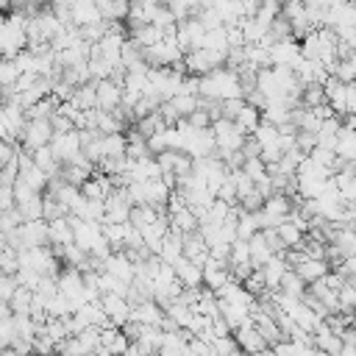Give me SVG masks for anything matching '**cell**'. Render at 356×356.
<instances>
[{
    "instance_id": "cell-1",
    "label": "cell",
    "mask_w": 356,
    "mask_h": 356,
    "mask_svg": "<svg viewBox=\"0 0 356 356\" xmlns=\"http://www.w3.org/2000/svg\"><path fill=\"white\" fill-rule=\"evenodd\" d=\"M197 97H211V100H228V97H245V89L236 78L234 70L217 67L206 75L197 78Z\"/></svg>"
},
{
    "instance_id": "cell-2",
    "label": "cell",
    "mask_w": 356,
    "mask_h": 356,
    "mask_svg": "<svg viewBox=\"0 0 356 356\" xmlns=\"http://www.w3.org/2000/svg\"><path fill=\"white\" fill-rule=\"evenodd\" d=\"M209 131H211V136H214V156H217V159H222V156H228V153H234V150L242 147L245 134L234 125V120L217 117V120H211Z\"/></svg>"
},
{
    "instance_id": "cell-3",
    "label": "cell",
    "mask_w": 356,
    "mask_h": 356,
    "mask_svg": "<svg viewBox=\"0 0 356 356\" xmlns=\"http://www.w3.org/2000/svg\"><path fill=\"white\" fill-rule=\"evenodd\" d=\"M50 139H53L50 120H25V125H22V131H19V142H17V145H22V147L31 153V150H36V147L50 145Z\"/></svg>"
},
{
    "instance_id": "cell-4",
    "label": "cell",
    "mask_w": 356,
    "mask_h": 356,
    "mask_svg": "<svg viewBox=\"0 0 356 356\" xmlns=\"http://www.w3.org/2000/svg\"><path fill=\"white\" fill-rule=\"evenodd\" d=\"M298 61H300V44H298V39L286 36V39H278V42L270 44V67H286V70H292Z\"/></svg>"
},
{
    "instance_id": "cell-5",
    "label": "cell",
    "mask_w": 356,
    "mask_h": 356,
    "mask_svg": "<svg viewBox=\"0 0 356 356\" xmlns=\"http://www.w3.org/2000/svg\"><path fill=\"white\" fill-rule=\"evenodd\" d=\"M50 150L56 156L58 164H67L72 161L75 156H81V139H78V131H67V134H53L50 139Z\"/></svg>"
},
{
    "instance_id": "cell-6",
    "label": "cell",
    "mask_w": 356,
    "mask_h": 356,
    "mask_svg": "<svg viewBox=\"0 0 356 356\" xmlns=\"http://www.w3.org/2000/svg\"><path fill=\"white\" fill-rule=\"evenodd\" d=\"M203 25L197 22V17H186V19H178L175 22V42L178 47L186 53V50H195L200 44V36H203Z\"/></svg>"
},
{
    "instance_id": "cell-7",
    "label": "cell",
    "mask_w": 356,
    "mask_h": 356,
    "mask_svg": "<svg viewBox=\"0 0 356 356\" xmlns=\"http://www.w3.org/2000/svg\"><path fill=\"white\" fill-rule=\"evenodd\" d=\"M120 100H122V89H120V83H114V81H108V78L95 81V108H100V111H111V108L120 106Z\"/></svg>"
},
{
    "instance_id": "cell-8",
    "label": "cell",
    "mask_w": 356,
    "mask_h": 356,
    "mask_svg": "<svg viewBox=\"0 0 356 356\" xmlns=\"http://www.w3.org/2000/svg\"><path fill=\"white\" fill-rule=\"evenodd\" d=\"M17 236L22 242V248H36V245H47V220H22L17 225Z\"/></svg>"
},
{
    "instance_id": "cell-9",
    "label": "cell",
    "mask_w": 356,
    "mask_h": 356,
    "mask_svg": "<svg viewBox=\"0 0 356 356\" xmlns=\"http://www.w3.org/2000/svg\"><path fill=\"white\" fill-rule=\"evenodd\" d=\"M97 303H100V309L106 312V317L111 320V325H117V328H120V325L128 320V312H131L128 298L114 295V292H106V295H100V298H97Z\"/></svg>"
},
{
    "instance_id": "cell-10",
    "label": "cell",
    "mask_w": 356,
    "mask_h": 356,
    "mask_svg": "<svg viewBox=\"0 0 356 356\" xmlns=\"http://www.w3.org/2000/svg\"><path fill=\"white\" fill-rule=\"evenodd\" d=\"M234 342H236L239 353H245V356H253V353H259V350L270 348V345L264 342V337H261V334L253 328V323L234 328Z\"/></svg>"
},
{
    "instance_id": "cell-11",
    "label": "cell",
    "mask_w": 356,
    "mask_h": 356,
    "mask_svg": "<svg viewBox=\"0 0 356 356\" xmlns=\"http://www.w3.org/2000/svg\"><path fill=\"white\" fill-rule=\"evenodd\" d=\"M181 256H184V259H189L192 264L203 267V261L209 259V248H206V242H203V236H200L197 231L184 234V242H181Z\"/></svg>"
},
{
    "instance_id": "cell-12",
    "label": "cell",
    "mask_w": 356,
    "mask_h": 356,
    "mask_svg": "<svg viewBox=\"0 0 356 356\" xmlns=\"http://www.w3.org/2000/svg\"><path fill=\"white\" fill-rule=\"evenodd\" d=\"M170 267H172V273H175V278H178V284H181V286H192V289L203 286V284H200V267H197V264H192L189 259L178 256Z\"/></svg>"
},
{
    "instance_id": "cell-13",
    "label": "cell",
    "mask_w": 356,
    "mask_h": 356,
    "mask_svg": "<svg viewBox=\"0 0 356 356\" xmlns=\"http://www.w3.org/2000/svg\"><path fill=\"white\" fill-rule=\"evenodd\" d=\"M286 270H289V267H286V261H284L281 253H273V256L259 267V273H261L267 289H278V281H281V275H284Z\"/></svg>"
},
{
    "instance_id": "cell-14",
    "label": "cell",
    "mask_w": 356,
    "mask_h": 356,
    "mask_svg": "<svg viewBox=\"0 0 356 356\" xmlns=\"http://www.w3.org/2000/svg\"><path fill=\"white\" fill-rule=\"evenodd\" d=\"M334 156L342 161H353L356 159V134L348 125H339L337 142H334Z\"/></svg>"
},
{
    "instance_id": "cell-15",
    "label": "cell",
    "mask_w": 356,
    "mask_h": 356,
    "mask_svg": "<svg viewBox=\"0 0 356 356\" xmlns=\"http://www.w3.org/2000/svg\"><path fill=\"white\" fill-rule=\"evenodd\" d=\"M270 256H273V250H270V245H267L264 234H261V231H256V234L248 239V259H250V267H253V270H259Z\"/></svg>"
},
{
    "instance_id": "cell-16",
    "label": "cell",
    "mask_w": 356,
    "mask_h": 356,
    "mask_svg": "<svg viewBox=\"0 0 356 356\" xmlns=\"http://www.w3.org/2000/svg\"><path fill=\"white\" fill-rule=\"evenodd\" d=\"M167 222H170V231H178V234H192V231H197V214H195L189 206H184V209H178V211H172V214H167Z\"/></svg>"
},
{
    "instance_id": "cell-17",
    "label": "cell",
    "mask_w": 356,
    "mask_h": 356,
    "mask_svg": "<svg viewBox=\"0 0 356 356\" xmlns=\"http://www.w3.org/2000/svg\"><path fill=\"white\" fill-rule=\"evenodd\" d=\"M31 161H33V167H39V170H42L47 178H56V175H58V170H61V164L56 161V156H53L50 145L31 150Z\"/></svg>"
},
{
    "instance_id": "cell-18",
    "label": "cell",
    "mask_w": 356,
    "mask_h": 356,
    "mask_svg": "<svg viewBox=\"0 0 356 356\" xmlns=\"http://www.w3.org/2000/svg\"><path fill=\"white\" fill-rule=\"evenodd\" d=\"M72 242V225L67 217L47 220V245H70Z\"/></svg>"
},
{
    "instance_id": "cell-19",
    "label": "cell",
    "mask_w": 356,
    "mask_h": 356,
    "mask_svg": "<svg viewBox=\"0 0 356 356\" xmlns=\"http://www.w3.org/2000/svg\"><path fill=\"white\" fill-rule=\"evenodd\" d=\"M292 270L303 278V284H312V281H317L320 275H325V273L331 270V264H328L325 259H303V261L295 264Z\"/></svg>"
},
{
    "instance_id": "cell-20",
    "label": "cell",
    "mask_w": 356,
    "mask_h": 356,
    "mask_svg": "<svg viewBox=\"0 0 356 356\" xmlns=\"http://www.w3.org/2000/svg\"><path fill=\"white\" fill-rule=\"evenodd\" d=\"M259 120H261V114H259V108H253V106H242L236 114H234V125L245 134V136H250L253 134V128L259 125Z\"/></svg>"
},
{
    "instance_id": "cell-21",
    "label": "cell",
    "mask_w": 356,
    "mask_h": 356,
    "mask_svg": "<svg viewBox=\"0 0 356 356\" xmlns=\"http://www.w3.org/2000/svg\"><path fill=\"white\" fill-rule=\"evenodd\" d=\"M70 103H75L81 111H89V108H95V81H86V83L75 86V89H72V97H70Z\"/></svg>"
},
{
    "instance_id": "cell-22",
    "label": "cell",
    "mask_w": 356,
    "mask_h": 356,
    "mask_svg": "<svg viewBox=\"0 0 356 356\" xmlns=\"http://www.w3.org/2000/svg\"><path fill=\"white\" fill-rule=\"evenodd\" d=\"M167 103H170V108L175 111V117L184 120V117H189V114L197 108V95H184V92H178V95H172Z\"/></svg>"
},
{
    "instance_id": "cell-23",
    "label": "cell",
    "mask_w": 356,
    "mask_h": 356,
    "mask_svg": "<svg viewBox=\"0 0 356 356\" xmlns=\"http://www.w3.org/2000/svg\"><path fill=\"white\" fill-rule=\"evenodd\" d=\"M159 214H161V211L153 209V206H147V203H142V206H131V211H128V222L139 231V228H145L147 222H153Z\"/></svg>"
},
{
    "instance_id": "cell-24",
    "label": "cell",
    "mask_w": 356,
    "mask_h": 356,
    "mask_svg": "<svg viewBox=\"0 0 356 356\" xmlns=\"http://www.w3.org/2000/svg\"><path fill=\"white\" fill-rule=\"evenodd\" d=\"M275 236L281 239V245H284V248H298V242L303 239V231H300L292 220H284V222H278V225H275Z\"/></svg>"
},
{
    "instance_id": "cell-25",
    "label": "cell",
    "mask_w": 356,
    "mask_h": 356,
    "mask_svg": "<svg viewBox=\"0 0 356 356\" xmlns=\"http://www.w3.org/2000/svg\"><path fill=\"white\" fill-rule=\"evenodd\" d=\"M278 292H284V295H289V298H300V295L306 292V284H303V278H300L295 270H286V273L281 275V281H278Z\"/></svg>"
},
{
    "instance_id": "cell-26",
    "label": "cell",
    "mask_w": 356,
    "mask_h": 356,
    "mask_svg": "<svg viewBox=\"0 0 356 356\" xmlns=\"http://www.w3.org/2000/svg\"><path fill=\"white\" fill-rule=\"evenodd\" d=\"M164 6L170 8V14H172L175 22L178 19H186V17H195L200 11V0H167Z\"/></svg>"
},
{
    "instance_id": "cell-27",
    "label": "cell",
    "mask_w": 356,
    "mask_h": 356,
    "mask_svg": "<svg viewBox=\"0 0 356 356\" xmlns=\"http://www.w3.org/2000/svg\"><path fill=\"white\" fill-rule=\"evenodd\" d=\"M328 75H334L342 83H353V78H356V61H353V56L350 58H337L334 67L328 70Z\"/></svg>"
},
{
    "instance_id": "cell-28",
    "label": "cell",
    "mask_w": 356,
    "mask_h": 356,
    "mask_svg": "<svg viewBox=\"0 0 356 356\" xmlns=\"http://www.w3.org/2000/svg\"><path fill=\"white\" fill-rule=\"evenodd\" d=\"M100 147H103V159L106 156H125V134H103Z\"/></svg>"
},
{
    "instance_id": "cell-29",
    "label": "cell",
    "mask_w": 356,
    "mask_h": 356,
    "mask_svg": "<svg viewBox=\"0 0 356 356\" xmlns=\"http://www.w3.org/2000/svg\"><path fill=\"white\" fill-rule=\"evenodd\" d=\"M8 309H11V314H28V309H31V289L17 284L11 298H8Z\"/></svg>"
},
{
    "instance_id": "cell-30",
    "label": "cell",
    "mask_w": 356,
    "mask_h": 356,
    "mask_svg": "<svg viewBox=\"0 0 356 356\" xmlns=\"http://www.w3.org/2000/svg\"><path fill=\"white\" fill-rule=\"evenodd\" d=\"M44 314H47V317H67V314H72V312H70L67 298H64L61 292H56V295H50V298L44 300Z\"/></svg>"
},
{
    "instance_id": "cell-31",
    "label": "cell",
    "mask_w": 356,
    "mask_h": 356,
    "mask_svg": "<svg viewBox=\"0 0 356 356\" xmlns=\"http://www.w3.org/2000/svg\"><path fill=\"white\" fill-rule=\"evenodd\" d=\"M239 170H242V172H245V175H248V178H250L253 184H256L259 178H264V175H267V164H264V161H261L259 156L242 159V167H239Z\"/></svg>"
},
{
    "instance_id": "cell-32",
    "label": "cell",
    "mask_w": 356,
    "mask_h": 356,
    "mask_svg": "<svg viewBox=\"0 0 356 356\" xmlns=\"http://www.w3.org/2000/svg\"><path fill=\"white\" fill-rule=\"evenodd\" d=\"M209 348H211L217 356H239V348H236V342H234V337H231V334L214 337Z\"/></svg>"
},
{
    "instance_id": "cell-33",
    "label": "cell",
    "mask_w": 356,
    "mask_h": 356,
    "mask_svg": "<svg viewBox=\"0 0 356 356\" xmlns=\"http://www.w3.org/2000/svg\"><path fill=\"white\" fill-rule=\"evenodd\" d=\"M17 78H19V70L14 58H0V89H11Z\"/></svg>"
},
{
    "instance_id": "cell-34",
    "label": "cell",
    "mask_w": 356,
    "mask_h": 356,
    "mask_svg": "<svg viewBox=\"0 0 356 356\" xmlns=\"http://www.w3.org/2000/svg\"><path fill=\"white\" fill-rule=\"evenodd\" d=\"M42 328H44V334H47L53 342H61V339L70 337V334H67V325H64V317H47Z\"/></svg>"
},
{
    "instance_id": "cell-35",
    "label": "cell",
    "mask_w": 356,
    "mask_h": 356,
    "mask_svg": "<svg viewBox=\"0 0 356 356\" xmlns=\"http://www.w3.org/2000/svg\"><path fill=\"white\" fill-rule=\"evenodd\" d=\"M128 345H131V339L117 328V331H114V337H111V342H108V353H111V356H122Z\"/></svg>"
},
{
    "instance_id": "cell-36",
    "label": "cell",
    "mask_w": 356,
    "mask_h": 356,
    "mask_svg": "<svg viewBox=\"0 0 356 356\" xmlns=\"http://www.w3.org/2000/svg\"><path fill=\"white\" fill-rule=\"evenodd\" d=\"M184 120H186L192 128H209V125H211V117H209V114H206L200 106H197V108H195L189 117H184Z\"/></svg>"
},
{
    "instance_id": "cell-37",
    "label": "cell",
    "mask_w": 356,
    "mask_h": 356,
    "mask_svg": "<svg viewBox=\"0 0 356 356\" xmlns=\"http://www.w3.org/2000/svg\"><path fill=\"white\" fill-rule=\"evenodd\" d=\"M50 128H53V134H67V131H72L75 125H72V120H67L64 114L56 111V114L50 117Z\"/></svg>"
},
{
    "instance_id": "cell-38",
    "label": "cell",
    "mask_w": 356,
    "mask_h": 356,
    "mask_svg": "<svg viewBox=\"0 0 356 356\" xmlns=\"http://www.w3.org/2000/svg\"><path fill=\"white\" fill-rule=\"evenodd\" d=\"M339 356H356V345H339Z\"/></svg>"
},
{
    "instance_id": "cell-39",
    "label": "cell",
    "mask_w": 356,
    "mask_h": 356,
    "mask_svg": "<svg viewBox=\"0 0 356 356\" xmlns=\"http://www.w3.org/2000/svg\"><path fill=\"white\" fill-rule=\"evenodd\" d=\"M122 356H142V350H139V348H136V345L131 342V345L125 348V353H122Z\"/></svg>"
},
{
    "instance_id": "cell-40",
    "label": "cell",
    "mask_w": 356,
    "mask_h": 356,
    "mask_svg": "<svg viewBox=\"0 0 356 356\" xmlns=\"http://www.w3.org/2000/svg\"><path fill=\"white\" fill-rule=\"evenodd\" d=\"M0 356H22V353H17L14 348H3V350H0Z\"/></svg>"
},
{
    "instance_id": "cell-41",
    "label": "cell",
    "mask_w": 356,
    "mask_h": 356,
    "mask_svg": "<svg viewBox=\"0 0 356 356\" xmlns=\"http://www.w3.org/2000/svg\"><path fill=\"white\" fill-rule=\"evenodd\" d=\"M36 3H42V6H44V0H36Z\"/></svg>"
},
{
    "instance_id": "cell-42",
    "label": "cell",
    "mask_w": 356,
    "mask_h": 356,
    "mask_svg": "<svg viewBox=\"0 0 356 356\" xmlns=\"http://www.w3.org/2000/svg\"><path fill=\"white\" fill-rule=\"evenodd\" d=\"M0 17H3V11H0Z\"/></svg>"
}]
</instances>
